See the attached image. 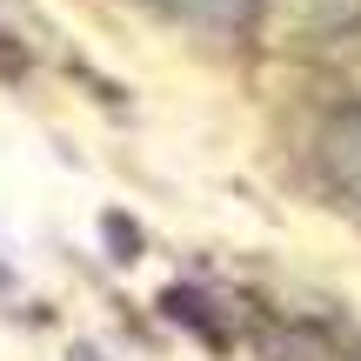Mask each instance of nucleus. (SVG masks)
I'll return each mask as SVG.
<instances>
[{
  "label": "nucleus",
  "instance_id": "nucleus-3",
  "mask_svg": "<svg viewBox=\"0 0 361 361\" xmlns=\"http://www.w3.org/2000/svg\"><path fill=\"white\" fill-rule=\"evenodd\" d=\"M281 13H288V27H301L314 40H335L348 27H361V0H281Z\"/></svg>",
  "mask_w": 361,
  "mask_h": 361
},
{
  "label": "nucleus",
  "instance_id": "nucleus-5",
  "mask_svg": "<svg viewBox=\"0 0 361 361\" xmlns=\"http://www.w3.org/2000/svg\"><path fill=\"white\" fill-rule=\"evenodd\" d=\"M107 247H114V261H134V247H141V228L121 214H107Z\"/></svg>",
  "mask_w": 361,
  "mask_h": 361
},
{
  "label": "nucleus",
  "instance_id": "nucleus-7",
  "mask_svg": "<svg viewBox=\"0 0 361 361\" xmlns=\"http://www.w3.org/2000/svg\"><path fill=\"white\" fill-rule=\"evenodd\" d=\"M7 281H13V274H7V268H0V288H7Z\"/></svg>",
  "mask_w": 361,
  "mask_h": 361
},
{
  "label": "nucleus",
  "instance_id": "nucleus-2",
  "mask_svg": "<svg viewBox=\"0 0 361 361\" xmlns=\"http://www.w3.org/2000/svg\"><path fill=\"white\" fill-rule=\"evenodd\" d=\"M154 7H168L174 20L201 27V34H247L261 0H154Z\"/></svg>",
  "mask_w": 361,
  "mask_h": 361
},
{
  "label": "nucleus",
  "instance_id": "nucleus-1",
  "mask_svg": "<svg viewBox=\"0 0 361 361\" xmlns=\"http://www.w3.org/2000/svg\"><path fill=\"white\" fill-rule=\"evenodd\" d=\"M322 168H328V180H335L341 194L361 201V101L341 107V114L322 128Z\"/></svg>",
  "mask_w": 361,
  "mask_h": 361
},
{
  "label": "nucleus",
  "instance_id": "nucleus-6",
  "mask_svg": "<svg viewBox=\"0 0 361 361\" xmlns=\"http://www.w3.org/2000/svg\"><path fill=\"white\" fill-rule=\"evenodd\" d=\"M74 361H101V355H94V348H74Z\"/></svg>",
  "mask_w": 361,
  "mask_h": 361
},
{
  "label": "nucleus",
  "instance_id": "nucleus-4",
  "mask_svg": "<svg viewBox=\"0 0 361 361\" xmlns=\"http://www.w3.org/2000/svg\"><path fill=\"white\" fill-rule=\"evenodd\" d=\"M168 314H174V322H188V328H201L207 341H221V328H214V322H207V314H201V301H194V295H180V288L168 295Z\"/></svg>",
  "mask_w": 361,
  "mask_h": 361
}]
</instances>
